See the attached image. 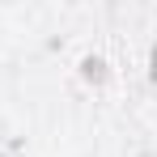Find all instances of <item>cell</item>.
Segmentation results:
<instances>
[{"mask_svg":"<svg viewBox=\"0 0 157 157\" xmlns=\"http://www.w3.org/2000/svg\"><path fill=\"white\" fill-rule=\"evenodd\" d=\"M81 77H85V81H106V59L98 51L85 55V59H81Z\"/></svg>","mask_w":157,"mask_h":157,"instance_id":"1","label":"cell"},{"mask_svg":"<svg viewBox=\"0 0 157 157\" xmlns=\"http://www.w3.org/2000/svg\"><path fill=\"white\" fill-rule=\"evenodd\" d=\"M149 77L157 81V38H153V55H149Z\"/></svg>","mask_w":157,"mask_h":157,"instance_id":"2","label":"cell"}]
</instances>
